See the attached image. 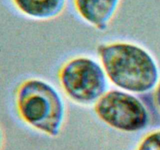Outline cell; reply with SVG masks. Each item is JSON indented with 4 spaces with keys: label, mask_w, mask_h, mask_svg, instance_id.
Listing matches in <instances>:
<instances>
[{
    "label": "cell",
    "mask_w": 160,
    "mask_h": 150,
    "mask_svg": "<svg viewBox=\"0 0 160 150\" xmlns=\"http://www.w3.org/2000/svg\"><path fill=\"white\" fill-rule=\"evenodd\" d=\"M97 53L106 77L123 91L143 94L157 84L156 61L142 47L131 42H112L98 45Z\"/></svg>",
    "instance_id": "6da1fadb"
},
{
    "label": "cell",
    "mask_w": 160,
    "mask_h": 150,
    "mask_svg": "<svg viewBox=\"0 0 160 150\" xmlns=\"http://www.w3.org/2000/svg\"><path fill=\"white\" fill-rule=\"evenodd\" d=\"M14 106L21 121L50 137L61 132L66 107L60 94L52 84L38 78H28L17 86Z\"/></svg>",
    "instance_id": "7a4b0ae2"
},
{
    "label": "cell",
    "mask_w": 160,
    "mask_h": 150,
    "mask_svg": "<svg viewBox=\"0 0 160 150\" xmlns=\"http://www.w3.org/2000/svg\"><path fill=\"white\" fill-rule=\"evenodd\" d=\"M103 67L88 56H77L64 62L58 71L61 88L80 105L95 104L106 92L108 84Z\"/></svg>",
    "instance_id": "3957f363"
},
{
    "label": "cell",
    "mask_w": 160,
    "mask_h": 150,
    "mask_svg": "<svg viewBox=\"0 0 160 150\" xmlns=\"http://www.w3.org/2000/svg\"><path fill=\"white\" fill-rule=\"evenodd\" d=\"M95 115L107 126L123 132L144 130L148 124L147 108L134 95L121 90L106 92L94 104Z\"/></svg>",
    "instance_id": "277c9868"
},
{
    "label": "cell",
    "mask_w": 160,
    "mask_h": 150,
    "mask_svg": "<svg viewBox=\"0 0 160 150\" xmlns=\"http://www.w3.org/2000/svg\"><path fill=\"white\" fill-rule=\"evenodd\" d=\"M121 0H73L78 15L98 31H105L117 14Z\"/></svg>",
    "instance_id": "5b68a950"
},
{
    "label": "cell",
    "mask_w": 160,
    "mask_h": 150,
    "mask_svg": "<svg viewBox=\"0 0 160 150\" xmlns=\"http://www.w3.org/2000/svg\"><path fill=\"white\" fill-rule=\"evenodd\" d=\"M15 9L36 20H49L62 13L67 0H10Z\"/></svg>",
    "instance_id": "8992f818"
},
{
    "label": "cell",
    "mask_w": 160,
    "mask_h": 150,
    "mask_svg": "<svg viewBox=\"0 0 160 150\" xmlns=\"http://www.w3.org/2000/svg\"><path fill=\"white\" fill-rule=\"evenodd\" d=\"M136 150H160V130L145 134L138 142Z\"/></svg>",
    "instance_id": "52a82bcc"
},
{
    "label": "cell",
    "mask_w": 160,
    "mask_h": 150,
    "mask_svg": "<svg viewBox=\"0 0 160 150\" xmlns=\"http://www.w3.org/2000/svg\"><path fill=\"white\" fill-rule=\"evenodd\" d=\"M154 98H155V102H156V105H157V106L160 109V81L159 84L157 85V87H156V92H155Z\"/></svg>",
    "instance_id": "ba28073f"
},
{
    "label": "cell",
    "mask_w": 160,
    "mask_h": 150,
    "mask_svg": "<svg viewBox=\"0 0 160 150\" xmlns=\"http://www.w3.org/2000/svg\"><path fill=\"white\" fill-rule=\"evenodd\" d=\"M3 145H4V132L0 125V150H2Z\"/></svg>",
    "instance_id": "9c48e42d"
}]
</instances>
